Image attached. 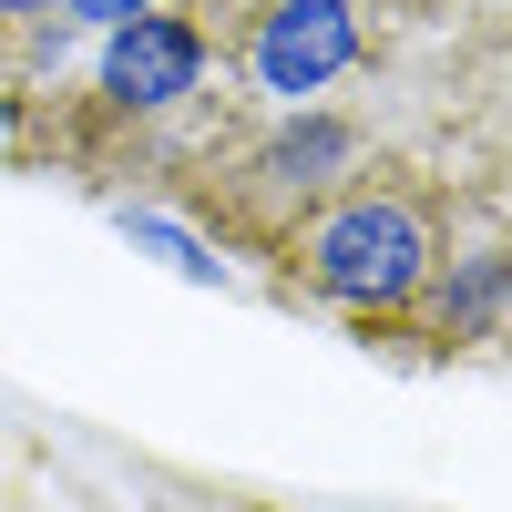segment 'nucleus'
<instances>
[{"label":"nucleus","mask_w":512,"mask_h":512,"mask_svg":"<svg viewBox=\"0 0 512 512\" xmlns=\"http://www.w3.org/2000/svg\"><path fill=\"white\" fill-rule=\"evenodd\" d=\"M287 267H297L308 297H328V308L410 318V297L441 267V226H431V205L400 195V185H338L318 216L287 236Z\"/></svg>","instance_id":"f257e3e1"},{"label":"nucleus","mask_w":512,"mask_h":512,"mask_svg":"<svg viewBox=\"0 0 512 512\" xmlns=\"http://www.w3.org/2000/svg\"><path fill=\"white\" fill-rule=\"evenodd\" d=\"M349 164H359V123H338V113H297L287 134H267L256 154H236L226 175H205L195 195H205V205L226 195L246 236H277V246H287V205H328L338 185H349Z\"/></svg>","instance_id":"f03ea898"},{"label":"nucleus","mask_w":512,"mask_h":512,"mask_svg":"<svg viewBox=\"0 0 512 512\" xmlns=\"http://www.w3.org/2000/svg\"><path fill=\"white\" fill-rule=\"evenodd\" d=\"M205 82V21L195 11H134L103 31V93L123 113H175Z\"/></svg>","instance_id":"7ed1b4c3"},{"label":"nucleus","mask_w":512,"mask_h":512,"mask_svg":"<svg viewBox=\"0 0 512 512\" xmlns=\"http://www.w3.org/2000/svg\"><path fill=\"white\" fill-rule=\"evenodd\" d=\"M349 62H359V11H349V0H277V11L256 21V41H246L256 93H277V103L338 82Z\"/></svg>","instance_id":"20e7f679"},{"label":"nucleus","mask_w":512,"mask_h":512,"mask_svg":"<svg viewBox=\"0 0 512 512\" xmlns=\"http://www.w3.org/2000/svg\"><path fill=\"white\" fill-rule=\"evenodd\" d=\"M512 297V256H472V267H431V287L410 297V308H431L441 338H482Z\"/></svg>","instance_id":"39448f33"},{"label":"nucleus","mask_w":512,"mask_h":512,"mask_svg":"<svg viewBox=\"0 0 512 512\" xmlns=\"http://www.w3.org/2000/svg\"><path fill=\"white\" fill-rule=\"evenodd\" d=\"M123 236H134V246H154L164 267H185V277H216V256H205L195 236H175V226H154V216H123Z\"/></svg>","instance_id":"423d86ee"},{"label":"nucleus","mask_w":512,"mask_h":512,"mask_svg":"<svg viewBox=\"0 0 512 512\" xmlns=\"http://www.w3.org/2000/svg\"><path fill=\"white\" fill-rule=\"evenodd\" d=\"M62 11H72V21H103V31H113V21H134V11H154V0H62Z\"/></svg>","instance_id":"0eeeda50"},{"label":"nucleus","mask_w":512,"mask_h":512,"mask_svg":"<svg viewBox=\"0 0 512 512\" xmlns=\"http://www.w3.org/2000/svg\"><path fill=\"white\" fill-rule=\"evenodd\" d=\"M41 11H62V0H0V21H41Z\"/></svg>","instance_id":"6e6552de"}]
</instances>
